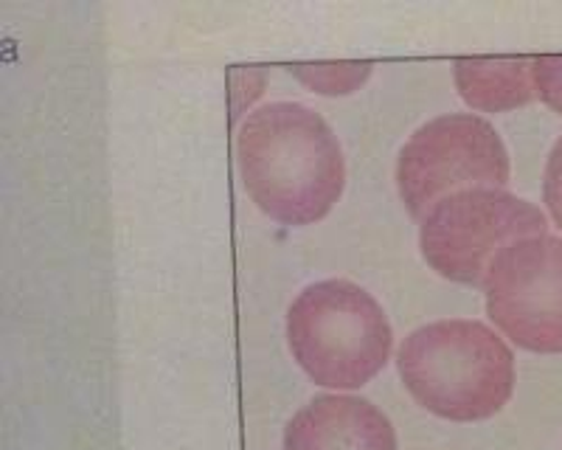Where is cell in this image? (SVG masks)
Listing matches in <instances>:
<instances>
[{"label":"cell","instance_id":"9","mask_svg":"<svg viewBox=\"0 0 562 450\" xmlns=\"http://www.w3.org/2000/svg\"><path fill=\"white\" fill-rule=\"evenodd\" d=\"M371 63H329V65H293L290 74L304 88L321 97H349L371 77Z\"/></svg>","mask_w":562,"mask_h":450},{"label":"cell","instance_id":"4","mask_svg":"<svg viewBox=\"0 0 562 450\" xmlns=\"http://www.w3.org/2000/svg\"><path fill=\"white\" fill-rule=\"evenodd\" d=\"M546 214L504 189H467L436 203L419 225L422 257L441 279L484 284L504 248L546 234Z\"/></svg>","mask_w":562,"mask_h":450},{"label":"cell","instance_id":"8","mask_svg":"<svg viewBox=\"0 0 562 450\" xmlns=\"http://www.w3.org/2000/svg\"><path fill=\"white\" fill-rule=\"evenodd\" d=\"M459 97L481 113H506L537 97L531 59H459L453 65Z\"/></svg>","mask_w":562,"mask_h":450},{"label":"cell","instance_id":"12","mask_svg":"<svg viewBox=\"0 0 562 450\" xmlns=\"http://www.w3.org/2000/svg\"><path fill=\"white\" fill-rule=\"evenodd\" d=\"M265 71H254V68H248V71H234L231 74V88H234V93H231V104H234V119H239L245 113V108H248L250 102H254L259 93H262L265 88Z\"/></svg>","mask_w":562,"mask_h":450},{"label":"cell","instance_id":"5","mask_svg":"<svg viewBox=\"0 0 562 450\" xmlns=\"http://www.w3.org/2000/svg\"><path fill=\"white\" fill-rule=\"evenodd\" d=\"M506 183L509 153L495 127L473 113L434 119L411 135L396 158V189L416 220L450 194Z\"/></svg>","mask_w":562,"mask_h":450},{"label":"cell","instance_id":"1","mask_svg":"<svg viewBox=\"0 0 562 450\" xmlns=\"http://www.w3.org/2000/svg\"><path fill=\"white\" fill-rule=\"evenodd\" d=\"M237 164L250 200L276 223H318L344 194L338 135L307 104L273 102L254 110L239 124Z\"/></svg>","mask_w":562,"mask_h":450},{"label":"cell","instance_id":"3","mask_svg":"<svg viewBox=\"0 0 562 450\" xmlns=\"http://www.w3.org/2000/svg\"><path fill=\"white\" fill-rule=\"evenodd\" d=\"M288 344L313 383L349 392L383 372L394 333L378 299L360 284L326 279L290 304Z\"/></svg>","mask_w":562,"mask_h":450},{"label":"cell","instance_id":"11","mask_svg":"<svg viewBox=\"0 0 562 450\" xmlns=\"http://www.w3.org/2000/svg\"><path fill=\"white\" fill-rule=\"evenodd\" d=\"M543 200L551 220L562 228V135H560V142L554 144V149H551L549 164H546Z\"/></svg>","mask_w":562,"mask_h":450},{"label":"cell","instance_id":"10","mask_svg":"<svg viewBox=\"0 0 562 450\" xmlns=\"http://www.w3.org/2000/svg\"><path fill=\"white\" fill-rule=\"evenodd\" d=\"M531 79H535L540 102H546L562 116V57L531 59Z\"/></svg>","mask_w":562,"mask_h":450},{"label":"cell","instance_id":"6","mask_svg":"<svg viewBox=\"0 0 562 450\" xmlns=\"http://www.w3.org/2000/svg\"><path fill=\"white\" fill-rule=\"evenodd\" d=\"M490 322L526 352L562 355V239L512 243L484 279Z\"/></svg>","mask_w":562,"mask_h":450},{"label":"cell","instance_id":"7","mask_svg":"<svg viewBox=\"0 0 562 450\" xmlns=\"http://www.w3.org/2000/svg\"><path fill=\"white\" fill-rule=\"evenodd\" d=\"M284 450H396V434L369 400L324 394L290 419Z\"/></svg>","mask_w":562,"mask_h":450},{"label":"cell","instance_id":"2","mask_svg":"<svg viewBox=\"0 0 562 450\" xmlns=\"http://www.w3.org/2000/svg\"><path fill=\"white\" fill-rule=\"evenodd\" d=\"M411 397L450 423L490 419L515 392V355L495 329L448 318L414 329L396 352Z\"/></svg>","mask_w":562,"mask_h":450}]
</instances>
